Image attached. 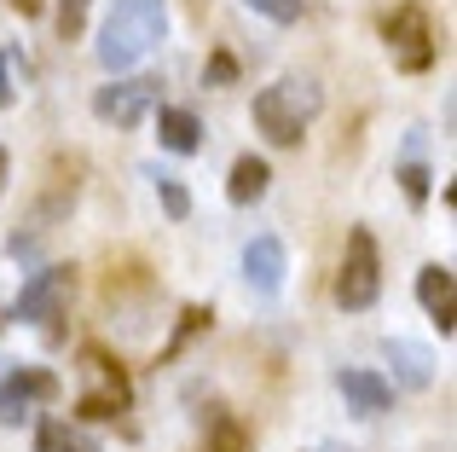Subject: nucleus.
<instances>
[{"label":"nucleus","mask_w":457,"mask_h":452,"mask_svg":"<svg viewBox=\"0 0 457 452\" xmlns=\"http://www.w3.org/2000/svg\"><path fill=\"white\" fill-rule=\"evenodd\" d=\"M168 35V6L162 0H116L111 18L99 29V64L104 70H134L151 58V46Z\"/></svg>","instance_id":"nucleus-1"},{"label":"nucleus","mask_w":457,"mask_h":452,"mask_svg":"<svg viewBox=\"0 0 457 452\" xmlns=\"http://www.w3.org/2000/svg\"><path fill=\"white\" fill-rule=\"evenodd\" d=\"M324 111V93L312 81H278V88L255 93V128L272 139V146H302L307 122Z\"/></svg>","instance_id":"nucleus-2"},{"label":"nucleus","mask_w":457,"mask_h":452,"mask_svg":"<svg viewBox=\"0 0 457 452\" xmlns=\"http://www.w3.org/2000/svg\"><path fill=\"white\" fill-rule=\"evenodd\" d=\"M76 372H81V395H76V418L87 423H104L116 418V412H128V400H134V383H128L122 360L116 354H104L99 342H87V348L76 354Z\"/></svg>","instance_id":"nucleus-3"},{"label":"nucleus","mask_w":457,"mask_h":452,"mask_svg":"<svg viewBox=\"0 0 457 452\" xmlns=\"http://www.w3.org/2000/svg\"><path fill=\"white\" fill-rule=\"evenodd\" d=\"M377 296H382V249H377V238H370V226H353V232H347L342 272H336V302H342L347 314H365Z\"/></svg>","instance_id":"nucleus-4"},{"label":"nucleus","mask_w":457,"mask_h":452,"mask_svg":"<svg viewBox=\"0 0 457 452\" xmlns=\"http://www.w3.org/2000/svg\"><path fill=\"white\" fill-rule=\"evenodd\" d=\"M382 41H388L394 64L405 70V76H423L428 64H435V23H428V12L417 6V0H405V6L388 12V23H382Z\"/></svg>","instance_id":"nucleus-5"},{"label":"nucleus","mask_w":457,"mask_h":452,"mask_svg":"<svg viewBox=\"0 0 457 452\" xmlns=\"http://www.w3.org/2000/svg\"><path fill=\"white\" fill-rule=\"evenodd\" d=\"M156 105H162V81H151V76H128V81H111V88L93 93V116L111 122V128L145 122Z\"/></svg>","instance_id":"nucleus-6"},{"label":"nucleus","mask_w":457,"mask_h":452,"mask_svg":"<svg viewBox=\"0 0 457 452\" xmlns=\"http://www.w3.org/2000/svg\"><path fill=\"white\" fill-rule=\"evenodd\" d=\"M70 290H76V267H64V261H58V267H41V272H29V279H23L18 307H12V314H18L23 325H46V319L64 314Z\"/></svg>","instance_id":"nucleus-7"},{"label":"nucleus","mask_w":457,"mask_h":452,"mask_svg":"<svg viewBox=\"0 0 457 452\" xmlns=\"http://www.w3.org/2000/svg\"><path fill=\"white\" fill-rule=\"evenodd\" d=\"M41 400H58V377L41 372V365H23V372H6L0 377V423L6 430H23L35 418Z\"/></svg>","instance_id":"nucleus-8"},{"label":"nucleus","mask_w":457,"mask_h":452,"mask_svg":"<svg viewBox=\"0 0 457 452\" xmlns=\"http://www.w3.org/2000/svg\"><path fill=\"white\" fill-rule=\"evenodd\" d=\"M284 272H290V255H284L278 238H272V232L249 238V249H244V279H249V290L278 296L284 290Z\"/></svg>","instance_id":"nucleus-9"},{"label":"nucleus","mask_w":457,"mask_h":452,"mask_svg":"<svg viewBox=\"0 0 457 452\" xmlns=\"http://www.w3.org/2000/svg\"><path fill=\"white\" fill-rule=\"evenodd\" d=\"M336 389H342V400L353 412H365V418H377V412H388L394 406V383L388 377H377V372H336Z\"/></svg>","instance_id":"nucleus-10"},{"label":"nucleus","mask_w":457,"mask_h":452,"mask_svg":"<svg viewBox=\"0 0 457 452\" xmlns=\"http://www.w3.org/2000/svg\"><path fill=\"white\" fill-rule=\"evenodd\" d=\"M382 354H388L394 377H400L405 389H428V383H435V354H428L423 342H405V337H388V342H382Z\"/></svg>","instance_id":"nucleus-11"},{"label":"nucleus","mask_w":457,"mask_h":452,"mask_svg":"<svg viewBox=\"0 0 457 452\" xmlns=\"http://www.w3.org/2000/svg\"><path fill=\"white\" fill-rule=\"evenodd\" d=\"M156 139H162V151H174V157H191V151L203 146V122H197V111H179V105H156Z\"/></svg>","instance_id":"nucleus-12"},{"label":"nucleus","mask_w":457,"mask_h":452,"mask_svg":"<svg viewBox=\"0 0 457 452\" xmlns=\"http://www.w3.org/2000/svg\"><path fill=\"white\" fill-rule=\"evenodd\" d=\"M267 186H272V169L249 151V157H237L232 163V180H226V197L232 204H255V197H267Z\"/></svg>","instance_id":"nucleus-13"},{"label":"nucleus","mask_w":457,"mask_h":452,"mask_svg":"<svg viewBox=\"0 0 457 452\" xmlns=\"http://www.w3.org/2000/svg\"><path fill=\"white\" fill-rule=\"evenodd\" d=\"M35 452H99V441L81 435L76 423H64V418H41L35 423Z\"/></svg>","instance_id":"nucleus-14"},{"label":"nucleus","mask_w":457,"mask_h":452,"mask_svg":"<svg viewBox=\"0 0 457 452\" xmlns=\"http://www.w3.org/2000/svg\"><path fill=\"white\" fill-rule=\"evenodd\" d=\"M209 452H255V435H249L244 418L214 412V418H209Z\"/></svg>","instance_id":"nucleus-15"},{"label":"nucleus","mask_w":457,"mask_h":452,"mask_svg":"<svg viewBox=\"0 0 457 452\" xmlns=\"http://www.w3.org/2000/svg\"><path fill=\"white\" fill-rule=\"evenodd\" d=\"M417 302H423L428 314L452 307V267H446V261H428V267L417 272Z\"/></svg>","instance_id":"nucleus-16"},{"label":"nucleus","mask_w":457,"mask_h":452,"mask_svg":"<svg viewBox=\"0 0 457 452\" xmlns=\"http://www.w3.org/2000/svg\"><path fill=\"white\" fill-rule=\"evenodd\" d=\"M151 180H156V197H162V209H168V221H186L191 215V192L174 180V174H162V169H151Z\"/></svg>","instance_id":"nucleus-17"},{"label":"nucleus","mask_w":457,"mask_h":452,"mask_svg":"<svg viewBox=\"0 0 457 452\" xmlns=\"http://www.w3.org/2000/svg\"><path fill=\"white\" fill-rule=\"evenodd\" d=\"M18 76H29V70H23V58L12 53V46H0V111H12V105H18V88H23Z\"/></svg>","instance_id":"nucleus-18"},{"label":"nucleus","mask_w":457,"mask_h":452,"mask_svg":"<svg viewBox=\"0 0 457 452\" xmlns=\"http://www.w3.org/2000/svg\"><path fill=\"white\" fill-rule=\"evenodd\" d=\"M209 319H214V314H209V307H186V314H179V331H174V342H168V348H162V360H174V354H179V348H186V342H191V337H197V331H203V325H209Z\"/></svg>","instance_id":"nucleus-19"},{"label":"nucleus","mask_w":457,"mask_h":452,"mask_svg":"<svg viewBox=\"0 0 457 452\" xmlns=\"http://www.w3.org/2000/svg\"><path fill=\"white\" fill-rule=\"evenodd\" d=\"M203 81H209V88H232V81H237V58L226 53V46H214L209 64H203Z\"/></svg>","instance_id":"nucleus-20"},{"label":"nucleus","mask_w":457,"mask_h":452,"mask_svg":"<svg viewBox=\"0 0 457 452\" xmlns=\"http://www.w3.org/2000/svg\"><path fill=\"white\" fill-rule=\"evenodd\" d=\"M87 6L93 0H58V35H64V41H76V35L87 29Z\"/></svg>","instance_id":"nucleus-21"},{"label":"nucleus","mask_w":457,"mask_h":452,"mask_svg":"<svg viewBox=\"0 0 457 452\" xmlns=\"http://www.w3.org/2000/svg\"><path fill=\"white\" fill-rule=\"evenodd\" d=\"M244 6H249V12H261V18H272V23H295L307 0H244Z\"/></svg>","instance_id":"nucleus-22"},{"label":"nucleus","mask_w":457,"mask_h":452,"mask_svg":"<svg viewBox=\"0 0 457 452\" xmlns=\"http://www.w3.org/2000/svg\"><path fill=\"white\" fill-rule=\"evenodd\" d=\"M400 186H405V197H411L417 209L428 204V169H423V163H405V169H400Z\"/></svg>","instance_id":"nucleus-23"},{"label":"nucleus","mask_w":457,"mask_h":452,"mask_svg":"<svg viewBox=\"0 0 457 452\" xmlns=\"http://www.w3.org/2000/svg\"><path fill=\"white\" fill-rule=\"evenodd\" d=\"M12 12H23V18H35V12H41V0H12Z\"/></svg>","instance_id":"nucleus-24"},{"label":"nucleus","mask_w":457,"mask_h":452,"mask_svg":"<svg viewBox=\"0 0 457 452\" xmlns=\"http://www.w3.org/2000/svg\"><path fill=\"white\" fill-rule=\"evenodd\" d=\"M6 169H12V157H6V151H0V186H6Z\"/></svg>","instance_id":"nucleus-25"}]
</instances>
